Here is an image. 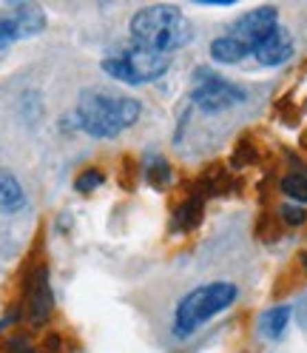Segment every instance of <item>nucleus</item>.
Here are the masks:
<instances>
[{"label":"nucleus","mask_w":307,"mask_h":353,"mask_svg":"<svg viewBox=\"0 0 307 353\" xmlns=\"http://www.w3.org/2000/svg\"><path fill=\"white\" fill-rule=\"evenodd\" d=\"M26 305H29V319H32V325H46V319L52 316V307H54V294H52L49 271L43 268V265L29 276V285H26Z\"/></svg>","instance_id":"6e6552de"},{"label":"nucleus","mask_w":307,"mask_h":353,"mask_svg":"<svg viewBox=\"0 0 307 353\" xmlns=\"http://www.w3.org/2000/svg\"><path fill=\"white\" fill-rule=\"evenodd\" d=\"M131 37L134 46L171 57L193 40V26L180 6H148L131 17Z\"/></svg>","instance_id":"f257e3e1"},{"label":"nucleus","mask_w":307,"mask_h":353,"mask_svg":"<svg viewBox=\"0 0 307 353\" xmlns=\"http://www.w3.org/2000/svg\"><path fill=\"white\" fill-rule=\"evenodd\" d=\"M9 353H34V350H32V347H29L23 339H14V342L9 345Z\"/></svg>","instance_id":"a211bd4d"},{"label":"nucleus","mask_w":307,"mask_h":353,"mask_svg":"<svg viewBox=\"0 0 307 353\" xmlns=\"http://www.w3.org/2000/svg\"><path fill=\"white\" fill-rule=\"evenodd\" d=\"M105 183V176H103V171H97V168H85L77 180H74V188L80 191V194H89V191H94V188H100Z\"/></svg>","instance_id":"2eb2a0df"},{"label":"nucleus","mask_w":307,"mask_h":353,"mask_svg":"<svg viewBox=\"0 0 307 353\" xmlns=\"http://www.w3.org/2000/svg\"><path fill=\"white\" fill-rule=\"evenodd\" d=\"M248 54H251V49L245 46V43H239L236 37H231V34L216 37V40L211 43V57H213L216 63L233 65V63H239V60L248 57Z\"/></svg>","instance_id":"9b49d317"},{"label":"nucleus","mask_w":307,"mask_h":353,"mask_svg":"<svg viewBox=\"0 0 307 353\" xmlns=\"http://www.w3.org/2000/svg\"><path fill=\"white\" fill-rule=\"evenodd\" d=\"M148 180L157 183V185H165L168 183V163L165 160H154V165H148Z\"/></svg>","instance_id":"f3484780"},{"label":"nucleus","mask_w":307,"mask_h":353,"mask_svg":"<svg viewBox=\"0 0 307 353\" xmlns=\"http://www.w3.org/2000/svg\"><path fill=\"white\" fill-rule=\"evenodd\" d=\"M200 203L196 200H188V203H182L180 208H177V219H173V223H177V228H193L196 223H200Z\"/></svg>","instance_id":"4468645a"},{"label":"nucleus","mask_w":307,"mask_h":353,"mask_svg":"<svg viewBox=\"0 0 307 353\" xmlns=\"http://www.w3.org/2000/svg\"><path fill=\"white\" fill-rule=\"evenodd\" d=\"M26 205L23 185L17 183V176L9 171H0V214H14Z\"/></svg>","instance_id":"9d476101"},{"label":"nucleus","mask_w":307,"mask_h":353,"mask_svg":"<svg viewBox=\"0 0 307 353\" xmlns=\"http://www.w3.org/2000/svg\"><path fill=\"white\" fill-rule=\"evenodd\" d=\"M171 65V57L168 54H160V52H151V49H142V46H131V49H123L112 57L103 60V72L108 77H114L120 83H128V85H142V83H151L168 72Z\"/></svg>","instance_id":"20e7f679"},{"label":"nucleus","mask_w":307,"mask_h":353,"mask_svg":"<svg viewBox=\"0 0 307 353\" xmlns=\"http://www.w3.org/2000/svg\"><path fill=\"white\" fill-rule=\"evenodd\" d=\"M279 214H282V219H284L288 225H301L304 219H307V211L299 208V205H282Z\"/></svg>","instance_id":"dca6fc26"},{"label":"nucleus","mask_w":307,"mask_h":353,"mask_svg":"<svg viewBox=\"0 0 307 353\" xmlns=\"http://www.w3.org/2000/svg\"><path fill=\"white\" fill-rule=\"evenodd\" d=\"M142 114V105L134 97H120L108 92H85L77 103V123L85 134L97 140H112Z\"/></svg>","instance_id":"f03ea898"},{"label":"nucleus","mask_w":307,"mask_h":353,"mask_svg":"<svg viewBox=\"0 0 307 353\" xmlns=\"http://www.w3.org/2000/svg\"><path fill=\"white\" fill-rule=\"evenodd\" d=\"M282 191L296 203H307V176L304 174H288L282 180Z\"/></svg>","instance_id":"ddd939ff"},{"label":"nucleus","mask_w":307,"mask_h":353,"mask_svg":"<svg viewBox=\"0 0 307 353\" xmlns=\"http://www.w3.org/2000/svg\"><path fill=\"white\" fill-rule=\"evenodd\" d=\"M46 29V12L37 3H12L0 9V49L12 46L14 40L34 37Z\"/></svg>","instance_id":"423d86ee"},{"label":"nucleus","mask_w":307,"mask_h":353,"mask_svg":"<svg viewBox=\"0 0 307 353\" xmlns=\"http://www.w3.org/2000/svg\"><path fill=\"white\" fill-rule=\"evenodd\" d=\"M288 322H290V307L288 305H276V307H271V311H265L262 314V334H265L268 339H279L282 334H284V327H288Z\"/></svg>","instance_id":"f8f14e48"},{"label":"nucleus","mask_w":307,"mask_h":353,"mask_svg":"<svg viewBox=\"0 0 307 353\" xmlns=\"http://www.w3.org/2000/svg\"><path fill=\"white\" fill-rule=\"evenodd\" d=\"M239 296V288L233 282H208L202 288H196L191 294H185L173 311V334L177 336H191L196 327H202L211 316H216L219 311L233 305V299Z\"/></svg>","instance_id":"7ed1b4c3"},{"label":"nucleus","mask_w":307,"mask_h":353,"mask_svg":"<svg viewBox=\"0 0 307 353\" xmlns=\"http://www.w3.org/2000/svg\"><path fill=\"white\" fill-rule=\"evenodd\" d=\"M256 60L262 65H282L284 60H288L293 54V40H290V32L284 29V26H273V32L259 43V46L253 49Z\"/></svg>","instance_id":"1a4fd4ad"},{"label":"nucleus","mask_w":307,"mask_h":353,"mask_svg":"<svg viewBox=\"0 0 307 353\" xmlns=\"http://www.w3.org/2000/svg\"><path fill=\"white\" fill-rule=\"evenodd\" d=\"M46 345H49V350H57V345H60V339H57V336H49V339H46Z\"/></svg>","instance_id":"6ab92c4d"},{"label":"nucleus","mask_w":307,"mask_h":353,"mask_svg":"<svg viewBox=\"0 0 307 353\" xmlns=\"http://www.w3.org/2000/svg\"><path fill=\"white\" fill-rule=\"evenodd\" d=\"M276 26V9L273 6H259L248 14H242L236 20V26L231 29V37H236L239 43H245V46L253 52L262 40H265Z\"/></svg>","instance_id":"0eeeda50"},{"label":"nucleus","mask_w":307,"mask_h":353,"mask_svg":"<svg viewBox=\"0 0 307 353\" xmlns=\"http://www.w3.org/2000/svg\"><path fill=\"white\" fill-rule=\"evenodd\" d=\"M193 105H200L202 112L208 114H216V112H228L231 105H239L245 103V92L239 85L222 80L211 74L208 69H200V74H196V88L191 94Z\"/></svg>","instance_id":"39448f33"}]
</instances>
